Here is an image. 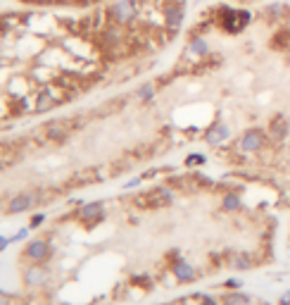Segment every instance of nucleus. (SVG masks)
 I'll list each match as a JSON object with an SVG mask.
<instances>
[{
    "label": "nucleus",
    "instance_id": "f257e3e1",
    "mask_svg": "<svg viewBox=\"0 0 290 305\" xmlns=\"http://www.w3.org/2000/svg\"><path fill=\"white\" fill-rule=\"evenodd\" d=\"M216 22L221 29H226L228 34H238L243 31L250 22V12L248 10H233V8H221L216 15Z\"/></svg>",
    "mask_w": 290,
    "mask_h": 305
},
{
    "label": "nucleus",
    "instance_id": "f03ea898",
    "mask_svg": "<svg viewBox=\"0 0 290 305\" xmlns=\"http://www.w3.org/2000/svg\"><path fill=\"white\" fill-rule=\"evenodd\" d=\"M76 127H81L79 119H57V122H48V124L41 129V134L45 136L48 141H65Z\"/></svg>",
    "mask_w": 290,
    "mask_h": 305
},
{
    "label": "nucleus",
    "instance_id": "7ed1b4c3",
    "mask_svg": "<svg viewBox=\"0 0 290 305\" xmlns=\"http://www.w3.org/2000/svg\"><path fill=\"white\" fill-rule=\"evenodd\" d=\"M169 203H171V191L169 188H152V191L136 198L138 208H164Z\"/></svg>",
    "mask_w": 290,
    "mask_h": 305
},
{
    "label": "nucleus",
    "instance_id": "20e7f679",
    "mask_svg": "<svg viewBox=\"0 0 290 305\" xmlns=\"http://www.w3.org/2000/svg\"><path fill=\"white\" fill-rule=\"evenodd\" d=\"M262 143H264V134L262 131H248L241 138V150L252 152V150H257V148H262Z\"/></svg>",
    "mask_w": 290,
    "mask_h": 305
},
{
    "label": "nucleus",
    "instance_id": "39448f33",
    "mask_svg": "<svg viewBox=\"0 0 290 305\" xmlns=\"http://www.w3.org/2000/svg\"><path fill=\"white\" fill-rule=\"evenodd\" d=\"M79 220L86 222V224H95V222H100V220H102V205H100V203L86 205V208L79 212Z\"/></svg>",
    "mask_w": 290,
    "mask_h": 305
},
{
    "label": "nucleus",
    "instance_id": "423d86ee",
    "mask_svg": "<svg viewBox=\"0 0 290 305\" xmlns=\"http://www.w3.org/2000/svg\"><path fill=\"white\" fill-rule=\"evenodd\" d=\"M48 253H50V248L45 241H31V243L26 246V258H31L36 263H38V260H45Z\"/></svg>",
    "mask_w": 290,
    "mask_h": 305
},
{
    "label": "nucleus",
    "instance_id": "0eeeda50",
    "mask_svg": "<svg viewBox=\"0 0 290 305\" xmlns=\"http://www.w3.org/2000/svg\"><path fill=\"white\" fill-rule=\"evenodd\" d=\"M133 15H136V8H133V3H119L112 8V17L117 22H131Z\"/></svg>",
    "mask_w": 290,
    "mask_h": 305
},
{
    "label": "nucleus",
    "instance_id": "6e6552de",
    "mask_svg": "<svg viewBox=\"0 0 290 305\" xmlns=\"http://www.w3.org/2000/svg\"><path fill=\"white\" fill-rule=\"evenodd\" d=\"M33 195H29V193H19V195H15L12 200H10V205H8V210L10 212H24V210H29L33 205Z\"/></svg>",
    "mask_w": 290,
    "mask_h": 305
},
{
    "label": "nucleus",
    "instance_id": "1a4fd4ad",
    "mask_svg": "<svg viewBox=\"0 0 290 305\" xmlns=\"http://www.w3.org/2000/svg\"><path fill=\"white\" fill-rule=\"evenodd\" d=\"M164 17H166V26H169V29H176V26L181 24V19H183V5H181V3L169 5V8L164 10Z\"/></svg>",
    "mask_w": 290,
    "mask_h": 305
},
{
    "label": "nucleus",
    "instance_id": "9d476101",
    "mask_svg": "<svg viewBox=\"0 0 290 305\" xmlns=\"http://www.w3.org/2000/svg\"><path fill=\"white\" fill-rule=\"evenodd\" d=\"M24 279L29 286H41V284H45V279H48V272L43 270V267H31V270H26Z\"/></svg>",
    "mask_w": 290,
    "mask_h": 305
},
{
    "label": "nucleus",
    "instance_id": "9b49d317",
    "mask_svg": "<svg viewBox=\"0 0 290 305\" xmlns=\"http://www.w3.org/2000/svg\"><path fill=\"white\" fill-rule=\"evenodd\" d=\"M269 134H271V138H274V141H283V138H285V134H288V122H285V117H276L274 122H271Z\"/></svg>",
    "mask_w": 290,
    "mask_h": 305
},
{
    "label": "nucleus",
    "instance_id": "f8f14e48",
    "mask_svg": "<svg viewBox=\"0 0 290 305\" xmlns=\"http://www.w3.org/2000/svg\"><path fill=\"white\" fill-rule=\"evenodd\" d=\"M290 43V29H281L278 34L271 38V48H278V50H285Z\"/></svg>",
    "mask_w": 290,
    "mask_h": 305
},
{
    "label": "nucleus",
    "instance_id": "ddd939ff",
    "mask_svg": "<svg viewBox=\"0 0 290 305\" xmlns=\"http://www.w3.org/2000/svg\"><path fill=\"white\" fill-rule=\"evenodd\" d=\"M226 134H228V129H226L224 124H216L214 129H209L207 131V141L209 143H219L221 138H226Z\"/></svg>",
    "mask_w": 290,
    "mask_h": 305
},
{
    "label": "nucleus",
    "instance_id": "4468645a",
    "mask_svg": "<svg viewBox=\"0 0 290 305\" xmlns=\"http://www.w3.org/2000/svg\"><path fill=\"white\" fill-rule=\"evenodd\" d=\"M176 277H179V279L181 281H188V279H193V277H195V272H193V267H188V265H176Z\"/></svg>",
    "mask_w": 290,
    "mask_h": 305
},
{
    "label": "nucleus",
    "instance_id": "2eb2a0df",
    "mask_svg": "<svg viewBox=\"0 0 290 305\" xmlns=\"http://www.w3.org/2000/svg\"><path fill=\"white\" fill-rule=\"evenodd\" d=\"M152 95H155V86L152 84H145L141 91H138V98H141V100H150Z\"/></svg>",
    "mask_w": 290,
    "mask_h": 305
},
{
    "label": "nucleus",
    "instance_id": "dca6fc26",
    "mask_svg": "<svg viewBox=\"0 0 290 305\" xmlns=\"http://www.w3.org/2000/svg\"><path fill=\"white\" fill-rule=\"evenodd\" d=\"M224 208L226 210H236V208H238V198H236V195H226Z\"/></svg>",
    "mask_w": 290,
    "mask_h": 305
},
{
    "label": "nucleus",
    "instance_id": "f3484780",
    "mask_svg": "<svg viewBox=\"0 0 290 305\" xmlns=\"http://www.w3.org/2000/svg\"><path fill=\"white\" fill-rule=\"evenodd\" d=\"M193 53H200V55H205L207 53V45H205V41H193Z\"/></svg>",
    "mask_w": 290,
    "mask_h": 305
},
{
    "label": "nucleus",
    "instance_id": "a211bd4d",
    "mask_svg": "<svg viewBox=\"0 0 290 305\" xmlns=\"http://www.w3.org/2000/svg\"><path fill=\"white\" fill-rule=\"evenodd\" d=\"M202 162H205L202 155H191V158H188V165H202Z\"/></svg>",
    "mask_w": 290,
    "mask_h": 305
},
{
    "label": "nucleus",
    "instance_id": "6ab92c4d",
    "mask_svg": "<svg viewBox=\"0 0 290 305\" xmlns=\"http://www.w3.org/2000/svg\"><path fill=\"white\" fill-rule=\"evenodd\" d=\"M41 222H43V215H36V217H33V220H31V227H38Z\"/></svg>",
    "mask_w": 290,
    "mask_h": 305
},
{
    "label": "nucleus",
    "instance_id": "aec40b11",
    "mask_svg": "<svg viewBox=\"0 0 290 305\" xmlns=\"http://www.w3.org/2000/svg\"><path fill=\"white\" fill-rule=\"evenodd\" d=\"M0 305H10V298L5 293H0Z\"/></svg>",
    "mask_w": 290,
    "mask_h": 305
},
{
    "label": "nucleus",
    "instance_id": "412c9836",
    "mask_svg": "<svg viewBox=\"0 0 290 305\" xmlns=\"http://www.w3.org/2000/svg\"><path fill=\"white\" fill-rule=\"evenodd\" d=\"M8 246V241H5V238H0V248H5Z\"/></svg>",
    "mask_w": 290,
    "mask_h": 305
}]
</instances>
